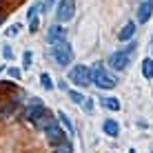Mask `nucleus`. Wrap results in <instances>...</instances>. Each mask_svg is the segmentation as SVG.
Masks as SVG:
<instances>
[{
    "label": "nucleus",
    "mask_w": 153,
    "mask_h": 153,
    "mask_svg": "<svg viewBox=\"0 0 153 153\" xmlns=\"http://www.w3.org/2000/svg\"><path fill=\"white\" fill-rule=\"evenodd\" d=\"M45 135H47V140H49L51 144H62V142H65V133H62L60 124H56V122H51L45 129Z\"/></svg>",
    "instance_id": "nucleus-8"
},
{
    "label": "nucleus",
    "mask_w": 153,
    "mask_h": 153,
    "mask_svg": "<svg viewBox=\"0 0 153 153\" xmlns=\"http://www.w3.org/2000/svg\"><path fill=\"white\" fill-rule=\"evenodd\" d=\"M29 31H31V33H36V31H38V18H33V20L29 22Z\"/></svg>",
    "instance_id": "nucleus-23"
},
{
    "label": "nucleus",
    "mask_w": 153,
    "mask_h": 153,
    "mask_svg": "<svg viewBox=\"0 0 153 153\" xmlns=\"http://www.w3.org/2000/svg\"><path fill=\"white\" fill-rule=\"evenodd\" d=\"M58 118H60V124L67 129V135H73V124H71L69 115H67L65 111H58Z\"/></svg>",
    "instance_id": "nucleus-14"
},
{
    "label": "nucleus",
    "mask_w": 153,
    "mask_h": 153,
    "mask_svg": "<svg viewBox=\"0 0 153 153\" xmlns=\"http://www.w3.org/2000/svg\"><path fill=\"white\" fill-rule=\"evenodd\" d=\"M51 56H53V60L58 62V65H69V62L73 60V49L69 42H58V45L51 47Z\"/></svg>",
    "instance_id": "nucleus-2"
},
{
    "label": "nucleus",
    "mask_w": 153,
    "mask_h": 153,
    "mask_svg": "<svg viewBox=\"0 0 153 153\" xmlns=\"http://www.w3.org/2000/svg\"><path fill=\"white\" fill-rule=\"evenodd\" d=\"M9 78L18 80V78H20V69H16V67H11V69H9Z\"/></svg>",
    "instance_id": "nucleus-21"
},
{
    "label": "nucleus",
    "mask_w": 153,
    "mask_h": 153,
    "mask_svg": "<svg viewBox=\"0 0 153 153\" xmlns=\"http://www.w3.org/2000/svg\"><path fill=\"white\" fill-rule=\"evenodd\" d=\"M40 84L47 89V91H49V89H53V82H51V76H49V73H42V76H40Z\"/></svg>",
    "instance_id": "nucleus-15"
},
{
    "label": "nucleus",
    "mask_w": 153,
    "mask_h": 153,
    "mask_svg": "<svg viewBox=\"0 0 153 153\" xmlns=\"http://www.w3.org/2000/svg\"><path fill=\"white\" fill-rule=\"evenodd\" d=\"M13 111H16V104L11 102V104H7V107L2 109V115H9V113H13Z\"/></svg>",
    "instance_id": "nucleus-22"
},
{
    "label": "nucleus",
    "mask_w": 153,
    "mask_h": 153,
    "mask_svg": "<svg viewBox=\"0 0 153 153\" xmlns=\"http://www.w3.org/2000/svg\"><path fill=\"white\" fill-rule=\"evenodd\" d=\"M53 2H56V0H45V2H42V9H45V11H49V9L53 7Z\"/></svg>",
    "instance_id": "nucleus-24"
},
{
    "label": "nucleus",
    "mask_w": 153,
    "mask_h": 153,
    "mask_svg": "<svg viewBox=\"0 0 153 153\" xmlns=\"http://www.w3.org/2000/svg\"><path fill=\"white\" fill-rule=\"evenodd\" d=\"M47 42H49L51 47L58 45V42H67V29L62 27V25L49 27V31H47Z\"/></svg>",
    "instance_id": "nucleus-7"
},
{
    "label": "nucleus",
    "mask_w": 153,
    "mask_h": 153,
    "mask_svg": "<svg viewBox=\"0 0 153 153\" xmlns=\"http://www.w3.org/2000/svg\"><path fill=\"white\" fill-rule=\"evenodd\" d=\"M129 153H135V149H131V151H129Z\"/></svg>",
    "instance_id": "nucleus-26"
},
{
    "label": "nucleus",
    "mask_w": 153,
    "mask_h": 153,
    "mask_svg": "<svg viewBox=\"0 0 153 153\" xmlns=\"http://www.w3.org/2000/svg\"><path fill=\"white\" fill-rule=\"evenodd\" d=\"M109 65H111L115 71H124L126 67L131 65V53H126V51H115V53L109 58Z\"/></svg>",
    "instance_id": "nucleus-6"
},
{
    "label": "nucleus",
    "mask_w": 153,
    "mask_h": 153,
    "mask_svg": "<svg viewBox=\"0 0 153 153\" xmlns=\"http://www.w3.org/2000/svg\"><path fill=\"white\" fill-rule=\"evenodd\" d=\"M31 60H33L31 51H25V56H22V65H25V69H29V67H31Z\"/></svg>",
    "instance_id": "nucleus-18"
},
{
    "label": "nucleus",
    "mask_w": 153,
    "mask_h": 153,
    "mask_svg": "<svg viewBox=\"0 0 153 153\" xmlns=\"http://www.w3.org/2000/svg\"><path fill=\"white\" fill-rule=\"evenodd\" d=\"M51 153H73V149H71V144H69V142H62V144L58 146V149H53Z\"/></svg>",
    "instance_id": "nucleus-16"
},
{
    "label": "nucleus",
    "mask_w": 153,
    "mask_h": 153,
    "mask_svg": "<svg viewBox=\"0 0 153 153\" xmlns=\"http://www.w3.org/2000/svg\"><path fill=\"white\" fill-rule=\"evenodd\" d=\"M102 129H104V133L111 135V138H118V135H120V124L115 122V120H104Z\"/></svg>",
    "instance_id": "nucleus-10"
},
{
    "label": "nucleus",
    "mask_w": 153,
    "mask_h": 153,
    "mask_svg": "<svg viewBox=\"0 0 153 153\" xmlns=\"http://www.w3.org/2000/svg\"><path fill=\"white\" fill-rule=\"evenodd\" d=\"M100 104H102L104 109H109V111H120V100L118 98H111V96L102 98V100H100Z\"/></svg>",
    "instance_id": "nucleus-12"
},
{
    "label": "nucleus",
    "mask_w": 153,
    "mask_h": 153,
    "mask_svg": "<svg viewBox=\"0 0 153 153\" xmlns=\"http://www.w3.org/2000/svg\"><path fill=\"white\" fill-rule=\"evenodd\" d=\"M142 76H144L146 80H153V60L151 58H144V60H142Z\"/></svg>",
    "instance_id": "nucleus-13"
},
{
    "label": "nucleus",
    "mask_w": 153,
    "mask_h": 153,
    "mask_svg": "<svg viewBox=\"0 0 153 153\" xmlns=\"http://www.w3.org/2000/svg\"><path fill=\"white\" fill-rule=\"evenodd\" d=\"M69 80L73 84H78V87H87V84H91V69L89 67H84V65H78V67H73L71 73H69Z\"/></svg>",
    "instance_id": "nucleus-3"
},
{
    "label": "nucleus",
    "mask_w": 153,
    "mask_h": 153,
    "mask_svg": "<svg viewBox=\"0 0 153 153\" xmlns=\"http://www.w3.org/2000/svg\"><path fill=\"white\" fill-rule=\"evenodd\" d=\"M82 107H84V111H87V113H91V109H93V102H91V98H84Z\"/></svg>",
    "instance_id": "nucleus-19"
},
{
    "label": "nucleus",
    "mask_w": 153,
    "mask_h": 153,
    "mask_svg": "<svg viewBox=\"0 0 153 153\" xmlns=\"http://www.w3.org/2000/svg\"><path fill=\"white\" fill-rule=\"evenodd\" d=\"M73 13H76V0H60V4L56 9L58 22H69L73 18Z\"/></svg>",
    "instance_id": "nucleus-4"
},
{
    "label": "nucleus",
    "mask_w": 153,
    "mask_h": 153,
    "mask_svg": "<svg viewBox=\"0 0 153 153\" xmlns=\"http://www.w3.org/2000/svg\"><path fill=\"white\" fill-rule=\"evenodd\" d=\"M45 111H47V107L42 104V100H40V98H31V102H29V107H27V111H25V118L31 120V122H36V120H38Z\"/></svg>",
    "instance_id": "nucleus-5"
},
{
    "label": "nucleus",
    "mask_w": 153,
    "mask_h": 153,
    "mask_svg": "<svg viewBox=\"0 0 153 153\" xmlns=\"http://www.w3.org/2000/svg\"><path fill=\"white\" fill-rule=\"evenodd\" d=\"M153 13V0H140L138 2V22H146Z\"/></svg>",
    "instance_id": "nucleus-9"
},
{
    "label": "nucleus",
    "mask_w": 153,
    "mask_h": 153,
    "mask_svg": "<svg viewBox=\"0 0 153 153\" xmlns=\"http://www.w3.org/2000/svg\"><path fill=\"white\" fill-rule=\"evenodd\" d=\"M11 56H13V51H11V49L7 47V49H4V58H11Z\"/></svg>",
    "instance_id": "nucleus-25"
},
{
    "label": "nucleus",
    "mask_w": 153,
    "mask_h": 153,
    "mask_svg": "<svg viewBox=\"0 0 153 153\" xmlns=\"http://www.w3.org/2000/svg\"><path fill=\"white\" fill-rule=\"evenodd\" d=\"M18 29H20V25H13V27H9L7 31H4V33H7V36H9V38H13V36H16V33H18Z\"/></svg>",
    "instance_id": "nucleus-20"
},
{
    "label": "nucleus",
    "mask_w": 153,
    "mask_h": 153,
    "mask_svg": "<svg viewBox=\"0 0 153 153\" xmlns=\"http://www.w3.org/2000/svg\"><path fill=\"white\" fill-rule=\"evenodd\" d=\"M91 80H93V84H96L98 89H113L115 84H118V80L104 69L102 62H96V65L91 67Z\"/></svg>",
    "instance_id": "nucleus-1"
},
{
    "label": "nucleus",
    "mask_w": 153,
    "mask_h": 153,
    "mask_svg": "<svg viewBox=\"0 0 153 153\" xmlns=\"http://www.w3.org/2000/svg\"><path fill=\"white\" fill-rule=\"evenodd\" d=\"M135 33V22H126L122 29L118 31V40H131Z\"/></svg>",
    "instance_id": "nucleus-11"
},
{
    "label": "nucleus",
    "mask_w": 153,
    "mask_h": 153,
    "mask_svg": "<svg viewBox=\"0 0 153 153\" xmlns=\"http://www.w3.org/2000/svg\"><path fill=\"white\" fill-rule=\"evenodd\" d=\"M67 93H69V98H71L76 104H82V102H84V96H82V93H78V91H67Z\"/></svg>",
    "instance_id": "nucleus-17"
},
{
    "label": "nucleus",
    "mask_w": 153,
    "mask_h": 153,
    "mask_svg": "<svg viewBox=\"0 0 153 153\" xmlns=\"http://www.w3.org/2000/svg\"><path fill=\"white\" fill-rule=\"evenodd\" d=\"M0 73H2V67H0Z\"/></svg>",
    "instance_id": "nucleus-27"
}]
</instances>
